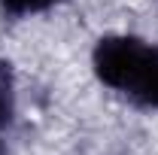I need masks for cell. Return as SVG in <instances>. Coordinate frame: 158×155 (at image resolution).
<instances>
[{
    "label": "cell",
    "mask_w": 158,
    "mask_h": 155,
    "mask_svg": "<svg viewBox=\"0 0 158 155\" xmlns=\"http://www.w3.org/2000/svg\"><path fill=\"white\" fill-rule=\"evenodd\" d=\"M88 64L100 88L137 110L158 113V40L131 31L100 34L91 46Z\"/></svg>",
    "instance_id": "6da1fadb"
},
{
    "label": "cell",
    "mask_w": 158,
    "mask_h": 155,
    "mask_svg": "<svg viewBox=\"0 0 158 155\" xmlns=\"http://www.w3.org/2000/svg\"><path fill=\"white\" fill-rule=\"evenodd\" d=\"M19 113V85L9 61H0V134L6 128H12Z\"/></svg>",
    "instance_id": "7a4b0ae2"
},
{
    "label": "cell",
    "mask_w": 158,
    "mask_h": 155,
    "mask_svg": "<svg viewBox=\"0 0 158 155\" xmlns=\"http://www.w3.org/2000/svg\"><path fill=\"white\" fill-rule=\"evenodd\" d=\"M64 0H0V12L9 19H37L52 12Z\"/></svg>",
    "instance_id": "3957f363"
},
{
    "label": "cell",
    "mask_w": 158,
    "mask_h": 155,
    "mask_svg": "<svg viewBox=\"0 0 158 155\" xmlns=\"http://www.w3.org/2000/svg\"><path fill=\"white\" fill-rule=\"evenodd\" d=\"M0 155H6V143H3V134H0Z\"/></svg>",
    "instance_id": "277c9868"
}]
</instances>
